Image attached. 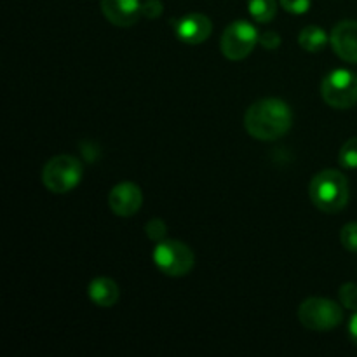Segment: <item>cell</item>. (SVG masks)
I'll list each match as a JSON object with an SVG mask.
<instances>
[{
    "mask_svg": "<svg viewBox=\"0 0 357 357\" xmlns=\"http://www.w3.org/2000/svg\"><path fill=\"white\" fill-rule=\"evenodd\" d=\"M293 126V114L288 103L279 98H265L251 105L244 115L248 135L260 142L282 138Z\"/></svg>",
    "mask_w": 357,
    "mask_h": 357,
    "instance_id": "obj_1",
    "label": "cell"
},
{
    "mask_svg": "<svg viewBox=\"0 0 357 357\" xmlns=\"http://www.w3.org/2000/svg\"><path fill=\"white\" fill-rule=\"evenodd\" d=\"M309 197L312 204L326 215L340 213L347 206L349 197H351L347 178L340 171H321L310 181Z\"/></svg>",
    "mask_w": 357,
    "mask_h": 357,
    "instance_id": "obj_2",
    "label": "cell"
},
{
    "mask_svg": "<svg viewBox=\"0 0 357 357\" xmlns=\"http://www.w3.org/2000/svg\"><path fill=\"white\" fill-rule=\"evenodd\" d=\"M84 167L77 157L56 155L42 167V183L52 194H66L82 180Z\"/></svg>",
    "mask_w": 357,
    "mask_h": 357,
    "instance_id": "obj_3",
    "label": "cell"
},
{
    "mask_svg": "<svg viewBox=\"0 0 357 357\" xmlns=\"http://www.w3.org/2000/svg\"><path fill=\"white\" fill-rule=\"evenodd\" d=\"M298 319L302 326L310 331H330L340 326L344 321V310L333 300L312 296L302 302Z\"/></svg>",
    "mask_w": 357,
    "mask_h": 357,
    "instance_id": "obj_4",
    "label": "cell"
},
{
    "mask_svg": "<svg viewBox=\"0 0 357 357\" xmlns=\"http://www.w3.org/2000/svg\"><path fill=\"white\" fill-rule=\"evenodd\" d=\"M152 258L155 267L169 278H183L195 265L194 251L180 241H160Z\"/></svg>",
    "mask_w": 357,
    "mask_h": 357,
    "instance_id": "obj_5",
    "label": "cell"
},
{
    "mask_svg": "<svg viewBox=\"0 0 357 357\" xmlns=\"http://www.w3.org/2000/svg\"><path fill=\"white\" fill-rule=\"evenodd\" d=\"M321 96L333 108H352L357 103V75L351 70H333L323 79Z\"/></svg>",
    "mask_w": 357,
    "mask_h": 357,
    "instance_id": "obj_6",
    "label": "cell"
},
{
    "mask_svg": "<svg viewBox=\"0 0 357 357\" xmlns=\"http://www.w3.org/2000/svg\"><path fill=\"white\" fill-rule=\"evenodd\" d=\"M258 40H260V35H258L257 28L248 21L239 20L225 28L222 40H220V49L227 59L241 61L253 52Z\"/></svg>",
    "mask_w": 357,
    "mask_h": 357,
    "instance_id": "obj_7",
    "label": "cell"
},
{
    "mask_svg": "<svg viewBox=\"0 0 357 357\" xmlns=\"http://www.w3.org/2000/svg\"><path fill=\"white\" fill-rule=\"evenodd\" d=\"M142 188L131 181L115 185L108 194V206H110L112 213L121 216V218H129V216L136 215L142 209Z\"/></svg>",
    "mask_w": 357,
    "mask_h": 357,
    "instance_id": "obj_8",
    "label": "cell"
},
{
    "mask_svg": "<svg viewBox=\"0 0 357 357\" xmlns=\"http://www.w3.org/2000/svg\"><path fill=\"white\" fill-rule=\"evenodd\" d=\"M174 31L181 42L188 45H197L211 35L213 24L211 20L204 14L190 13L178 20V23L174 24Z\"/></svg>",
    "mask_w": 357,
    "mask_h": 357,
    "instance_id": "obj_9",
    "label": "cell"
},
{
    "mask_svg": "<svg viewBox=\"0 0 357 357\" xmlns=\"http://www.w3.org/2000/svg\"><path fill=\"white\" fill-rule=\"evenodd\" d=\"M330 42L338 58L357 63V21H340L331 31Z\"/></svg>",
    "mask_w": 357,
    "mask_h": 357,
    "instance_id": "obj_10",
    "label": "cell"
},
{
    "mask_svg": "<svg viewBox=\"0 0 357 357\" xmlns=\"http://www.w3.org/2000/svg\"><path fill=\"white\" fill-rule=\"evenodd\" d=\"M105 17L115 26H132L142 16L139 0H101Z\"/></svg>",
    "mask_w": 357,
    "mask_h": 357,
    "instance_id": "obj_11",
    "label": "cell"
},
{
    "mask_svg": "<svg viewBox=\"0 0 357 357\" xmlns=\"http://www.w3.org/2000/svg\"><path fill=\"white\" fill-rule=\"evenodd\" d=\"M87 295L89 300L98 307H114L119 302L121 296V289H119L117 282L110 278H96L91 281L89 288H87Z\"/></svg>",
    "mask_w": 357,
    "mask_h": 357,
    "instance_id": "obj_12",
    "label": "cell"
},
{
    "mask_svg": "<svg viewBox=\"0 0 357 357\" xmlns=\"http://www.w3.org/2000/svg\"><path fill=\"white\" fill-rule=\"evenodd\" d=\"M328 38H330V37H328L326 31H324L323 28L310 24V26H305L302 31H300L298 44H300V47L303 49V51L319 52V51H323L324 47H326Z\"/></svg>",
    "mask_w": 357,
    "mask_h": 357,
    "instance_id": "obj_13",
    "label": "cell"
},
{
    "mask_svg": "<svg viewBox=\"0 0 357 357\" xmlns=\"http://www.w3.org/2000/svg\"><path fill=\"white\" fill-rule=\"evenodd\" d=\"M248 10L257 23H271L278 13V0H248Z\"/></svg>",
    "mask_w": 357,
    "mask_h": 357,
    "instance_id": "obj_14",
    "label": "cell"
},
{
    "mask_svg": "<svg viewBox=\"0 0 357 357\" xmlns=\"http://www.w3.org/2000/svg\"><path fill=\"white\" fill-rule=\"evenodd\" d=\"M338 162L345 169H357V138H351L342 145Z\"/></svg>",
    "mask_w": 357,
    "mask_h": 357,
    "instance_id": "obj_15",
    "label": "cell"
},
{
    "mask_svg": "<svg viewBox=\"0 0 357 357\" xmlns=\"http://www.w3.org/2000/svg\"><path fill=\"white\" fill-rule=\"evenodd\" d=\"M338 298H340L342 305L345 309H351L357 312V284L354 282H345L340 289H338Z\"/></svg>",
    "mask_w": 357,
    "mask_h": 357,
    "instance_id": "obj_16",
    "label": "cell"
},
{
    "mask_svg": "<svg viewBox=\"0 0 357 357\" xmlns=\"http://www.w3.org/2000/svg\"><path fill=\"white\" fill-rule=\"evenodd\" d=\"M340 243L345 250L357 253V223H347L340 232Z\"/></svg>",
    "mask_w": 357,
    "mask_h": 357,
    "instance_id": "obj_17",
    "label": "cell"
},
{
    "mask_svg": "<svg viewBox=\"0 0 357 357\" xmlns=\"http://www.w3.org/2000/svg\"><path fill=\"white\" fill-rule=\"evenodd\" d=\"M279 2L289 14H305L310 9V0H279Z\"/></svg>",
    "mask_w": 357,
    "mask_h": 357,
    "instance_id": "obj_18",
    "label": "cell"
},
{
    "mask_svg": "<svg viewBox=\"0 0 357 357\" xmlns=\"http://www.w3.org/2000/svg\"><path fill=\"white\" fill-rule=\"evenodd\" d=\"M146 236L152 241H160L166 236V223L159 218H153L152 222L146 223Z\"/></svg>",
    "mask_w": 357,
    "mask_h": 357,
    "instance_id": "obj_19",
    "label": "cell"
},
{
    "mask_svg": "<svg viewBox=\"0 0 357 357\" xmlns=\"http://www.w3.org/2000/svg\"><path fill=\"white\" fill-rule=\"evenodd\" d=\"M162 2L160 0H145V2L142 3V14L145 17H149V20H155V17H159L160 14H162Z\"/></svg>",
    "mask_w": 357,
    "mask_h": 357,
    "instance_id": "obj_20",
    "label": "cell"
},
{
    "mask_svg": "<svg viewBox=\"0 0 357 357\" xmlns=\"http://www.w3.org/2000/svg\"><path fill=\"white\" fill-rule=\"evenodd\" d=\"M258 42H260L265 49H268V51H274V49H278L279 45H281V37H279V33H275V31H265V33L260 35V40Z\"/></svg>",
    "mask_w": 357,
    "mask_h": 357,
    "instance_id": "obj_21",
    "label": "cell"
},
{
    "mask_svg": "<svg viewBox=\"0 0 357 357\" xmlns=\"http://www.w3.org/2000/svg\"><path fill=\"white\" fill-rule=\"evenodd\" d=\"M349 335H351L352 344L357 347V312L351 317V321H349Z\"/></svg>",
    "mask_w": 357,
    "mask_h": 357,
    "instance_id": "obj_22",
    "label": "cell"
}]
</instances>
